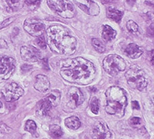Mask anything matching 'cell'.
Here are the masks:
<instances>
[{"label": "cell", "mask_w": 154, "mask_h": 139, "mask_svg": "<svg viewBox=\"0 0 154 139\" xmlns=\"http://www.w3.org/2000/svg\"><path fill=\"white\" fill-rule=\"evenodd\" d=\"M96 74L94 65L83 57L68 59L61 63L60 74L64 80L71 83L88 85L93 81Z\"/></svg>", "instance_id": "6da1fadb"}, {"label": "cell", "mask_w": 154, "mask_h": 139, "mask_svg": "<svg viewBox=\"0 0 154 139\" xmlns=\"http://www.w3.org/2000/svg\"><path fill=\"white\" fill-rule=\"evenodd\" d=\"M46 36L47 43L54 53L66 56L75 53L76 40L66 27L60 25H52L47 29Z\"/></svg>", "instance_id": "7a4b0ae2"}, {"label": "cell", "mask_w": 154, "mask_h": 139, "mask_svg": "<svg viewBox=\"0 0 154 139\" xmlns=\"http://www.w3.org/2000/svg\"><path fill=\"white\" fill-rule=\"evenodd\" d=\"M106 111L109 115L122 118L125 115L127 98L123 89L118 86H111L106 92Z\"/></svg>", "instance_id": "3957f363"}, {"label": "cell", "mask_w": 154, "mask_h": 139, "mask_svg": "<svg viewBox=\"0 0 154 139\" xmlns=\"http://www.w3.org/2000/svg\"><path fill=\"white\" fill-rule=\"evenodd\" d=\"M125 77L128 85L133 89L141 91L147 86L146 73L138 65L131 66L125 73Z\"/></svg>", "instance_id": "277c9868"}, {"label": "cell", "mask_w": 154, "mask_h": 139, "mask_svg": "<svg viewBox=\"0 0 154 139\" xmlns=\"http://www.w3.org/2000/svg\"><path fill=\"white\" fill-rule=\"evenodd\" d=\"M50 9L63 18L71 19L75 15L76 11L70 0H47Z\"/></svg>", "instance_id": "5b68a950"}, {"label": "cell", "mask_w": 154, "mask_h": 139, "mask_svg": "<svg viewBox=\"0 0 154 139\" xmlns=\"http://www.w3.org/2000/svg\"><path fill=\"white\" fill-rule=\"evenodd\" d=\"M102 65L106 72L111 76H116L125 70L126 65L124 59L117 54H110L105 57Z\"/></svg>", "instance_id": "8992f818"}, {"label": "cell", "mask_w": 154, "mask_h": 139, "mask_svg": "<svg viewBox=\"0 0 154 139\" xmlns=\"http://www.w3.org/2000/svg\"><path fill=\"white\" fill-rule=\"evenodd\" d=\"M16 70V60L7 56H0V80H8Z\"/></svg>", "instance_id": "52a82bcc"}, {"label": "cell", "mask_w": 154, "mask_h": 139, "mask_svg": "<svg viewBox=\"0 0 154 139\" xmlns=\"http://www.w3.org/2000/svg\"><path fill=\"white\" fill-rule=\"evenodd\" d=\"M23 89L17 83L12 82L7 84L2 91V94L6 102H13L23 94Z\"/></svg>", "instance_id": "ba28073f"}, {"label": "cell", "mask_w": 154, "mask_h": 139, "mask_svg": "<svg viewBox=\"0 0 154 139\" xmlns=\"http://www.w3.org/2000/svg\"><path fill=\"white\" fill-rule=\"evenodd\" d=\"M23 29L30 35L38 37L42 36L45 31V25L40 19L29 18L24 21Z\"/></svg>", "instance_id": "9c48e42d"}, {"label": "cell", "mask_w": 154, "mask_h": 139, "mask_svg": "<svg viewBox=\"0 0 154 139\" xmlns=\"http://www.w3.org/2000/svg\"><path fill=\"white\" fill-rule=\"evenodd\" d=\"M20 56L23 60L29 62H38L42 58L40 50L31 45L22 46L20 49Z\"/></svg>", "instance_id": "30bf717a"}, {"label": "cell", "mask_w": 154, "mask_h": 139, "mask_svg": "<svg viewBox=\"0 0 154 139\" xmlns=\"http://www.w3.org/2000/svg\"><path fill=\"white\" fill-rule=\"evenodd\" d=\"M76 6L79 7L88 15L95 16L99 14L100 8L93 0H73Z\"/></svg>", "instance_id": "8fae6325"}, {"label": "cell", "mask_w": 154, "mask_h": 139, "mask_svg": "<svg viewBox=\"0 0 154 139\" xmlns=\"http://www.w3.org/2000/svg\"><path fill=\"white\" fill-rule=\"evenodd\" d=\"M92 139H107L111 135V133L105 122H96L91 130Z\"/></svg>", "instance_id": "7c38bea8"}, {"label": "cell", "mask_w": 154, "mask_h": 139, "mask_svg": "<svg viewBox=\"0 0 154 139\" xmlns=\"http://www.w3.org/2000/svg\"><path fill=\"white\" fill-rule=\"evenodd\" d=\"M69 106L72 108H75L82 105L85 101L83 93L79 88L71 87L67 93Z\"/></svg>", "instance_id": "4fadbf2b"}, {"label": "cell", "mask_w": 154, "mask_h": 139, "mask_svg": "<svg viewBox=\"0 0 154 139\" xmlns=\"http://www.w3.org/2000/svg\"><path fill=\"white\" fill-rule=\"evenodd\" d=\"M53 107H54L52 103L46 97H45L37 104L36 114L38 116H40L47 115L48 112Z\"/></svg>", "instance_id": "5bb4252c"}, {"label": "cell", "mask_w": 154, "mask_h": 139, "mask_svg": "<svg viewBox=\"0 0 154 139\" xmlns=\"http://www.w3.org/2000/svg\"><path fill=\"white\" fill-rule=\"evenodd\" d=\"M50 87V82L48 78L43 74H38L36 77V82L34 87L40 92H46Z\"/></svg>", "instance_id": "9a60e30c"}, {"label": "cell", "mask_w": 154, "mask_h": 139, "mask_svg": "<svg viewBox=\"0 0 154 139\" xmlns=\"http://www.w3.org/2000/svg\"><path fill=\"white\" fill-rule=\"evenodd\" d=\"M143 53L141 47L135 43H130L128 44L125 49V54L126 56L131 59L139 58Z\"/></svg>", "instance_id": "2e32d148"}, {"label": "cell", "mask_w": 154, "mask_h": 139, "mask_svg": "<svg viewBox=\"0 0 154 139\" xmlns=\"http://www.w3.org/2000/svg\"><path fill=\"white\" fill-rule=\"evenodd\" d=\"M3 2L8 11H17L23 8L25 0H3Z\"/></svg>", "instance_id": "e0dca14e"}, {"label": "cell", "mask_w": 154, "mask_h": 139, "mask_svg": "<svg viewBox=\"0 0 154 139\" xmlns=\"http://www.w3.org/2000/svg\"><path fill=\"white\" fill-rule=\"evenodd\" d=\"M117 35V32L110 26L107 25H105L103 26L102 32V38L104 41L106 42H109L113 40Z\"/></svg>", "instance_id": "ac0fdd59"}, {"label": "cell", "mask_w": 154, "mask_h": 139, "mask_svg": "<svg viewBox=\"0 0 154 139\" xmlns=\"http://www.w3.org/2000/svg\"><path fill=\"white\" fill-rule=\"evenodd\" d=\"M123 16V13L116 9H115L113 7H109L107 9V16L108 18L114 20L115 22H119Z\"/></svg>", "instance_id": "d6986e66"}, {"label": "cell", "mask_w": 154, "mask_h": 139, "mask_svg": "<svg viewBox=\"0 0 154 139\" xmlns=\"http://www.w3.org/2000/svg\"><path fill=\"white\" fill-rule=\"evenodd\" d=\"M65 125L69 129L76 130L80 127L81 122L78 117L72 116L66 119Z\"/></svg>", "instance_id": "ffe728a7"}, {"label": "cell", "mask_w": 154, "mask_h": 139, "mask_svg": "<svg viewBox=\"0 0 154 139\" xmlns=\"http://www.w3.org/2000/svg\"><path fill=\"white\" fill-rule=\"evenodd\" d=\"M46 97L50 100V102L52 103L53 107H56L59 104L61 94L59 91L53 90L48 94Z\"/></svg>", "instance_id": "44dd1931"}, {"label": "cell", "mask_w": 154, "mask_h": 139, "mask_svg": "<svg viewBox=\"0 0 154 139\" xmlns=\"http://www.w3.org/2000/svg\"><path fill=\"white\" fill-rule=\"evenodd\" d=\"M49 134L52 138L59 139L62 136L63 131L60 126L56 124H53L49 126Z\"/></svg>", "instance_id": "7402d4cb"}, {"label": "cell", "mask_w": 154, "mask_h": 139, "mask_svg": "<svg viewBox=\"0 0 154 139\" xmlns=\"http://www.w3.org/2000/svg\"><path fill=\"white\" fill-rule=\"evenodd\" d=\"M92 45L94 48L99 53H103L106 51V46L98 38H93L92 40Z\"/></svg>", "instance_id": "603a6c76"}, {"label": "cell", "mask_w": 154, "mask_h": 139, "mask_svg": "<svg viewBox=\"0 0 154 139\" xmlns=\"http://www.w3.org/2000/svg\"><path fill=\"white\" fill-rule=\"evenodd\" d=\"M36 124L33 120H28L25 122V130L33 136L36 134Z\"/></svg>", "instance_id": "cb8c5ba5"}, {"label": "cell", "mask_w": 154, "mask_h": 139, "mask_svg": "<svg viewBox=\"0 0 154 139\" xmlns=\"http://www.w3.org/2000/svg\"><path fill=\"white\" fill-rule=\"evenodd\" d=\"M126 28L131 33L134 35H137L139 33V26L133 20H129L126 22Z\"/></svg>", "instance_id": "d4e9b609"}, {"label": "cell", "mask_w": 154, "mask_h": 139, "mask_svg": "<svg viewBox=\"0 0 154 139\" xmlns=\"http://www.w3.org/2000/svg\"><path fill=\"white\" fill-rule=\"evenodd\" d=\"M90 108H91V111L94 113V114H96V115L98 114V112L99 110V100L96 97H93L91 100Z\"/></svg>", "instance_id": "484cf974"}, {"label": "cell", "mask_w": 154, "mask_h": 139, "mask_svg": "<svg viewBox=\"0 0 154 139\" xmlns=\"http://www.w3.org/2000/svg\"><path fill=\"white\" fill-rule=\"evenodd\" d=\"M16 17L15 16H13V17H11L6 19L5 20H4L1 24H0V29H2L5 27H8V25H9L11 23H12L16 20Z\"/></svg>", "instance_id": "4316f807"}, {"label": "cell", "mask_w": 154, "mask_h": 139, "mask_svg": "<svg viewBox=\"0 0 154 139\" xmlns=\"http://www.w3.org/2000/svg\"><path fill=\"white\" fill-rule=\"evenodd\" d=\"M36 43L38 46L42 49H45L46 47V40L43 36H40L38 37V38L36 39Z\"/></svg>", "instance_id": "83f0119b"}, {"label": "cell", "mask_w": 154, "mask_h": 139, "mask_svg": "<svg viewBox=\"0 0 154 139\" xmlns=\"http://www.w3.org/2000/svg\"><path fill=\"white\" fill-rule=\"evenodd\" d=\"M11 129L9 128L6 124H3L0 125V131L3 133H9L11 132Z\"/></svg>", "instance_id": "f1b7e54d"}, {"label": "cell", "mask_w": 154, "mask_h": 139, "mask_svg": "<svg viewBox=\"0 0 154 139\" xmlns=\"http://www.w3.org/2000/svg\"><path fill=\"white\" fill-rule=\"evenodd\" d=\"M147 35L150 37H154V22L151 23L147 30Z\"/></svg>", "instance_id": "f546056e"}, {"label": "cell", "mask_w": 154, "mask_h": 139, "mask_svg": "<svg viewBox=\"0 0 154 139\" xmlns=\"http://www.w3.org/2000/svg\"><path fill=\"white\" fill-rule=\"evenodd\" d=\"M140 122V119L137 117H134L131 119V123L132 125H138Z\"/></svg>", "instance_id": "4dcf8cb0"}, {"label": "cell", "mask_w": 154, "mask_h": 139, "mask_svg": "<svg viewBox=\"0 0 154 139\" xmlns=\"http://www.w3.org/2000/svg\"><path fill=\"white\" fill-rule=\"evenodd\" d=\"M41 0H25V2L28 4L30 5H35L39 3Z\"/></svg>", "instance_id": "1f68e13d"}, {"label": "cell", "mask_w": 154, "mask_h": 139, "mask_svg": "<svg viewBox=\"0 0 154 139\" xmlns=\"http://www.w3.org/2000/svg\"><path fill=\"white\" fill-rule=\"evenodd\" d=\"M131 105H132L133 109H134V110H139L140 109L139 103L137 102V101H133V102H131Z\"/></svg>", "instance_id": "d6a6232c"}, {"label": "cell", "mask_w": 154, "mask_h": 139, "mask_svg": "<svg viewBox=\"0 0 154 139\" xmlns=\"http://www.w3.org/2000/svg\"><path fill=\"white\" fill-rule=\"evenodd\" d=\"M27 68H32V67L30 65H23L22 67V70L23 71H29V70H30L27 69Z\"/></svg>", "instance_id": "836d02e7"}, {"label": "cell", "mask_w": 154, "mask_h": 139, "mask_svg": "<svg viewBox=\"0 0 154 139\" xmlns=\"http://www.w3.org/2000/svg\"><path fill=\"white\" fill-rule=\"evenodd\" d=\"M151 64L152 65H154V50H153L152 51V57H151Z\"/></svg>", "instance_id": "e575fe53"}, {"label": "cell", "mask_w": 154, "mask_h": 139, "mask_svg": "<svg viewBox=\"0 0 154 139\" xmlns=\"http://www.w3.org/2000/svg\"><path fill=\"white\" fill-rule=\"evenodd\" d=\"M2 107H3V104H2V102H1V101H0V109H1V108H2Z\"/></svg>", "instance_id": "d590c367"}, {"label": "cell", "mask_w": 154, "mask_h": 139, "mask_svg": "<svg viewBox=\"0 0 154 139\" xmlns=\"http://www.w3.org/2000/svg\"><path fill=\"white\" fill-rule=\"evenodd\" d=\"M43 139H47V138H43Z\"/></svg>", "instance_id": "8d00e7d4"}]
</instances>
